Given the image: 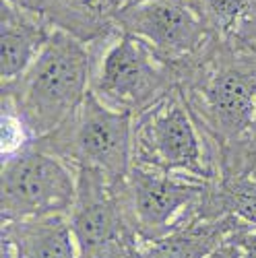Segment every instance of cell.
Instances as JSON below:
<instances>
[{
  "label": "cell",
  "mask_w": 256,
  "mask_h": 258,
  "mask_svg": "<svg viewBox=\"0 0 256 258\" xmlns=\"http://www.w3.org/2000/svg\"><path fill=\"white\" fill-rule=\"evenodd\" d=\"M180 85V69L157 56L145 41L116 33L105 50L91 91L110 107L137 116L151 110Z\"/></svg>",
  "instance_id": "5"
},
{
  "label": "cell",
  "mask_w": 256,
  "mask_h": 258,
  "mask_svg": "<svg viewBox=\"0 0 256 258\" xmlns=\"http://www.w3.org/2000/svg\"><path fill=\"white\" fill-rule=\"evenodd\" d=\"M0 37H3V85L15 83L35 62L44 50L54 27L44 17H37L23 9L15 7L9 0H3L0 11Z\"/></svg>",
  "instance_id": "10"
},
{
  "label": "cell",
  "mask_w": 256,
  "mask_h": 258,
  "mask_svg": "<svg viewBox=\"0 0 256 258\" xmlns=\"http://www.w3.org/2000/svg\"><path fill=\"white\" fill-rule=\"evenodd\" d=\"M180 93L197 126L217 145L225 178L256 161V52L238 37H213L180 67Z\"/></svg>",
  "instance_id": "1"
},
{
  "label": "cell",
  "mask_w": 256,
  "mask_h": 258,
  "mask_svg": "<svg viewBox=\"0 0 256 258\" xmlns=\"http://www.w3.org/2000/svg\"><path fill=\"white\" fill-rule=\"evenodd\" d=\"M165 174H186L201 182H217L199 137V126L176 87L151 110L135 118V161Z\"/></svg>",
  "instance_id": "6"
},
{
  "label": "cell",
  "mask_w": 256,
  "mask_h": 258,
  "mask_svg": "<svg viewBox=\"0 0 256 258\" xmlns=\"http://www.w3.org/2000/svg\"><path fill=\"white\" fill-rule=\"evenodd\" d=\"M233 37L242 39L246 46H250L256 52V0H252V7L246 15V19L242 21V25L238 27V31L233 33Z\"/></svg>",
  "instance_id": "16"
},
{
  "label": "cell",
  "mask_w": 256,
  "mask_h": 258,
  "mask_svg": "<svg viewBox=\"0 0 256 258\" xmlns=\"http://www.w3.org/2000/svg\"><path fill=\"white\" fill-rule=\"evenodd\" d=\"M240 227L248 225L240 223L231 215L203 217L195 213V219L141 248V258H209Z\"/></svg>",
  "instance_id": "11"
},
{
  "label": "cell",
  "mask_w": 256,
  "mask_h": 258,
  "mask_svg": "<svg viewBox=\"0 0 256 258\" xmlns=\"http://www.w3.org/2000/svg\"><path fill=\"white\" fill-rule=\"evenodd\" d=\"M77 197L71 165L33 141L7 153L3 161V223L39 217H67Z\"/></svg>",
  "instance_id": "4"
},
{
  "label": "cell",
  "mask_w": 256,
  "mask_h": 258,
  "mask_svg": "<svg viewBox=\"0 0 256 258\" xmlns=\"http://www.w3.org/2000/svg\"><path fill=\"white\" fill-rule=\"evenodd\" d=\"M120 184L99 169H77V197L69 225L79 258H141V240L126 215Z\"/></svg>",
  "instance_id": "7"
},
{
  "label": "cell",
  "mask_w": 256,
  "mask_h": 258,
  "mask_svg": "<svg viewBox=\"0 0 256 258\" xmlns=\"http://www.w3.org/2000/svg\"><path fill=\"white\" fill-rule=\"evenodd\" d=\"M207 190L209 182L133 163L120 184V197L139 240L149 244L176 229L172 219L182 209L199 207Z\"/></svg>",
  "instance_id": "9"
},
{
  "label": "cell",
  "mask_w": 256,
  "mask_h": 258,
  "mask_svg": "<svg viewBox=\"0 0 256 258\" xmlns=\"http://www.w3.org/2000/svg\"><path fill=\"white\" fill-rule=\"evenodd\" d=\"M33 143L75 169L93 167L120 184L135 161V114L110 107L89 91L67 124Z\"/></svg>",
  "instance_id": "3"
},
{
  "label": "cell",
  "mask_w": 256,
  "mask_h": 258,
  "mask_svg": "<svg viewBox=\"0 0 256 258\" xmlns=\"http://www.w3.org/2000/svg\"><path fill=\"white\" fill-rule=\"evenodd\" d=\"M254 174H256V171H254ZM254 178H256V176H254Z\"/></svg>",
  "instance_id": "21"
},
{
  "label": "cell",
  "mask_w": 256,
  "mask_h": 258,
  "mask_svg": "<svg viewBox=\"0 0 256 258\" xmlns=\"http://www.w3.org/2000/svg\"><path fill=\"white\" fill-rule=\"evenodd\" d=\"M209 258H244V256H242V252L238 250V246L227 238V240H225L215 252H213Z\"/></svg>",
  "instance_id": "19"
},
{
  "label": "cell",
  "mask_w": 256,
  "mask_h": 258,
  "mask_svg": "<svg viewBox=\"0 0 256 258\" xmlns=\"http://www.w3.org/2000/svg\"><path fill=\"white\" fill-rule=\"evenodd\" d=\"M67 217H39L3 225V258H77Z\"/></svg>",
  "instance_id": "12"
},
{
  "label": "cell",
  "mask_w": 256,
  "mask_h": 258,
  "mask_svg": "<svg viewBox=\"0 0 256 258\" xmlns=\"http://www.w3.org/2000/svg\"><path fill=\"white\" fill-rule=\"evenodd\" d=\"M118 33L133 35L174 67L195 58L213 39L199 0H147L116 13Z\"/></svg>",
  "instance_id": "8"
},
{
  "label": "cell",
  "mask_w": 256,
  "mask_h": 258,
  "mask_svg": "<svg viewBox=\"0 0 256 258\" xmlns=\"http://www.w3.org/2000/svg\"><path fill=\"white\" fill-rule=\"evenodd\" d=\"M9 3H13L15 7L23 9L27 13H33L37 17H44L46 13V0H9Z\"/></svg>",
  "instance_id": "18"
},
{
  "label": "cell",
  "mask_w": 256,
  "mask_h": 258,
  "mask_svg": "<svg viewBox=\"0 0 256 258\" xmlns=\"http://www.w3.org/2000/svg\"><path fill=\"white\" fill-rule=\"evenodd\" d=\"M213 37H229L246 19L252 0H199Z\"/></svg>",
  "instance_id": "15"
},
{
  "label": "cell",
  "mask_w": 256,
  "mask_h": 258,
  "mask_svg": "<svg viewBox=\"0 0 256 258\" xmlns=\"http://www.w3.org/2000/svg\"><path fill=\"white\" fill-rule=\"evenodd\" d=\"M197 213L203 217L231 215L244 225H256V180L244 176L211 182Z\"/></svg>",
  "instance_id": "14"
},
{
  "label": "cell",
  "mask_w": 256,
  "mask_h": 258,
  "mask_svg": "<svg viewBox=\"0 0 256 258\" xmlns=\"http://www.w3.org/2000/svg\"><path fill=\"white\" fill-rule=\"evenodd\" d=\"M229 240L238 246L244 258H256V233H250L248 227H240L229 235Z\"/></svg>",
  "instance_id": "17"
},
{
  "label": "cell",
  "mask_w": 256,
  "mask_h": 258,
  "mask_svg": "<svg viewBox=\"0 0 256 258\" xmlns=\"http://www.w3.org/2000/svg\"><path fill=\"white\" fill-rule=\"evenodd\" d=\"M118 11V0H46L44 19L85 44H101L118 33L114 25Z\"/></svg>",
  "instance_id": "13"
},
{
  "label": "cell",
  "mask_w": 256,
  "mask_h": 258,
  "mask_svg": "<svg viewBox=\"0 0 256 258\" xmlns=\"http://www.w3.org/2000/svg\"><path fill=\"white\" fill-rule=\"evenodd\" d=\"M139 3H147V0H118L120 9H124V7H133V5H139Z\"/></svg>",
  "instance_id": "20"
},
{
  "label": "cell",
  "mask_w": 256,
  "mask_h": 258,
  "mask_svg": "<svg viewBox=\"0 0 256 258\" xmlns=\"http://www.w3.org/2000/svg\"><path fill=\"white\" fill-rule=\"evenodd\" d=\"M93 46L54 29L27 73L3 85V107L11 112L29 141L52 135L67 124L91 91Z\"/></svg>",
  "instance_id": "2"
}]
</instances>
